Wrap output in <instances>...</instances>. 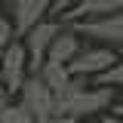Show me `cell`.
<instances>
[{
    "label": "cell",
    "mask_w": 123,
    "mask_h": 123,
    "mask_svg": "<svg viewBox=\"0 0 123 123\" xmlns=\"http://www.w3.org/2000/svg\"><path fill=\"white\" fill-rule=\"evenodd\" d=\"M59 31H62L59 22L43 18V22H37V25L22 37L25 46H28V68H31V74H40V68H43L46 59H49V46H52V40H55Z\"/></svg>",
    "instance_id": "3957f363"
},
{
    "label": "cell",
    "mask_w": 123,
    "mask_h": 123,
    "mask_svg": "<svg viewBox=\"0 0 123 123\" xmlns=\"http://www.w3.org/2000/svg\"><path fill=\"white\" fill-rule=\"evenodd\" d=\"M114 105V86H86L83 77H77L74 86L59 95L55 102V114H68L74 120H89L92 114H102Z\"/></svg>",
    "instance_id": "6da1fadb"
},
{
    "label": "cell",
    "mask_w": 123,
    "mask_h": 123,
    "mask_svg": "<svg viewBox=\"0 0 123 123\" xmlns=\"http://www.w3.org/2000/svg\"><path fill=\"white\" fill-rule=\"evenodd\" d=\"M43 123H80V120L68 117V114H55V117H49V120H43Z\"/></svg>",
    "instance_id": "9a60e30c"
},
{
    "label": "cell",
    "mask_w": 123,
    "mask_h": 123,
    "mask_svg": "<svg viewBox=\"0 0 123 123\" xmlns=\"http://www.w3.org/2000/svg\"><path fill=\"white\" fill-rule=\"evenodd\" d=\"M86 40H95L102 46H123V9L111 15H95V18H83V22H65Z\"/></svg>",
    "instance_id": "7a4b0ae2"
},
{
    "label": "cell",
    "mask_w": 123,
    "mask_h": 123,
    "mask_svg": "<svg viewBox=\"0 0 123 123\" xmlns=\"http://www.w3.org/2000/svg\"><path fill=\"white\" fill-rule=\"evenodd\" d=\"M0 123H40V120H37V117H34L28 108L22 105V102H18V105H12V102H9V108L0 114Z\"/></svg>",
    "instance_id": "8fae6325"
},
{
    "label": "cell",
    "mask_w": 123,
    "mask_h": 123,
    "mask_svg": "<svg viewBox=\"0 0 123 123\" xmlns=\"http://www.w3.org/2000/svg\"><path fill=\"white\" fill-rule=\"evenodd\" d=\"M28 74H31V68H28V46H25V40L15 37L12 43L6 46L3 62H0V83L9 92H18L22 83L28 80Z\"/></svg>",
    "instance_id": "5b68a950"
},
{
    "label": "cell",
    "mask_w": 123,
    "mask_h": 123,
    "mask_svg": "<svg viewBox=\"0 0 123 123\" xmlns=\"http://www.w3.org/2000/svg\"><path fill=\"white\" fill-rule=\"evenodd\" d=\"M111 114H117V117H123V102H114V105H111Z\"/></svg>",
    "instance_id": "2e32d148"
},
{
    "label": "cell",
    "mask_w": 123,
    "mask_h": 123,
    "mask_svg": "<svg viewBox=\"0 0 123 123\" xmlns=\"http://www.w3.org/2000/svg\"><path fill=\"white\" fill-rule=\"evenodd\" d=\"M114 62H117V52L111 46H95V49H86V52H77L74 59L68 62V71L74 77H98Z\"/></svg>",
    "instance_id": "52a82bcc"
},
{
    "label": "cell",
    "mask_w": 123,
    "mask_h": 123,
    "mask_svg": "<svg viewBox=\"0 0 123 123\" xmlns=\"http://www.w3.org/2000/svg\"><path fill=\"white\" fill-rule=\"evenodd\" d=\"M15 40V28H12V18H6V15L0 12V62H3V52H6V46Z\"/></svg>",
    "instance_id": "4fadbf2b"
},
{
    "label": "cell",
    "mask_w": 123,
    "mask_h": 123,
    "mask_svg": "<svg viewBox=\"0 0 123 123\" xmlns=\"http://www.w3.org/2000/svg\"><path fill=\"white\" fill-rule=\"evenodd\" d=\"M18 92H22V105L28 108L40 123L55 117V92L49 89V83L40 74H28V80L22 83Z\"/></svg>",
    "instance_id": "277c9868"
},
{
    "label": "cell",
    "mask_w": 123,
    "mask_h": 123,
    "mask_svg": "<svg viewBox=\"0 0 123 123\" xmlns=\"http://www.w3.org/2000/svg\"><path fill=\"white\" fill-rule=\"evenodd\" d=\"M3 3H9V0H0V6H3Z\"/></svg>",
    "instance_id": "ac0fdd59"
},
{
    "label": "cell",
    "mask_w": 123,
    "mask_h": 123,
    "mask_svg": "<svg viewBox=\"0 0 123 123\" xmlns=\"http://www.w3.org/2000/svg\"><path fill=\"white\" fill-rule=\"evenodd\" d=\"M80 123H89V120H80Z\"/></svg>",
    "instance_id": "d6986e66"
},
{
    "label": "cell",
    "mask_w": 123,
    "mask_h": 123,
    "mask_svg": "<svg viewBox=\"0 0 123 123\" xmlns=\"http://www.w3.org/2000/svg\"><path fill=\"white\" fill-rule=\"evenodd\" d=\"M120 9H123V0H77L62 15V22H83V18H95V15L120 12Z\"/></svg>",
    "instance_id": "ba28073f"
},
{
    "label": "cell",
    "mask_w": 123,
    "mask_h": 123,
    "mask_svg": "<svg viewBox=\"0 0 123 123\" xmlns=\"http://www.w3.org/2000/svg\"><path fill=\"white\" fill-rule=\"evenodd\" d=\"M9 12H12L15 37H25L37 22H43L52 12V0H9Z\"/></svg>",
    "instance_id": "8992f818"
},
{
    "label": "cell",
    "mask_w": 123,
    "mask_h": 123,
    "mask_svg": "<svg viewBox=\"0 0 123 123\" xmlns=\"http://www.w3.org/2000/svg\"><path fill=\"white\" fill-rule=\"evenodd\" d=\"M40 77L49 83V89L55 92V102H59V95H65V92L74 86V80H77V77L68 71L65 62H52V59H46V65L40 68Z\"/></svg>",
    "instance_id": "30bf717a"
},
{
    "label": "cell",
    "mask_w": 123,
    "mask_h": 123,
    "mask_svg": "<svg viewBox=\"0 0 123 123\" xmlns=\"http://www.w3.org/2000/svg\"><path fill=\"white\" fill-rule=\"evenodd\" d=\"M77 0H52V15H65Z\"/></svg>",
    "instance_id": "5bb4252c"
},
{
    "label": "cell",
    "mask_w": 123,
    "mask_h": 123,
    "mask_svg": "<svg viewBox=\"0 0 123 123\" xmlns=\"http://www.w3.org/2000/svg\"><path fill=\"white\" fill-rule=\"evenodd\" d=\"M77 52H80V34H77L71 25L62 22V31L55 34V40H52V46H49V59H52V62H65V65H68Z\"/></svg>",
    "instance_id": "9c48e42d"
},
{
    "label": "cell",
    "mask_w": 123,
    "mask_h": 123,
    "mask_svg": "<svg viewBox=\"0 0 123 123\" xmlns=\"http://www.w3.org/2000/svg\"><path fill=\"white\" fill-rule=\"evenodd\" d=\"M95 83L98 86H123V59H117L108 71H102L95 77Z\"/></svg>",
    "instance_id": "7c38bea8"
},
{
    "label": "cell",
    "mask_w": 123,
    "mask_h": 123,
    "mask_svg": "<svg viewBox=\"0 0 123 123\" xmlns=\"http://www.w3.org/2000/svg\"><path fill=\"white\" fill-rule=\"evenodd\" d=\"M105 123H123V117H117V114H111V117H105Z\"/></svg>",
    "instance_id": "e0dca14e"
}]
</instances>
